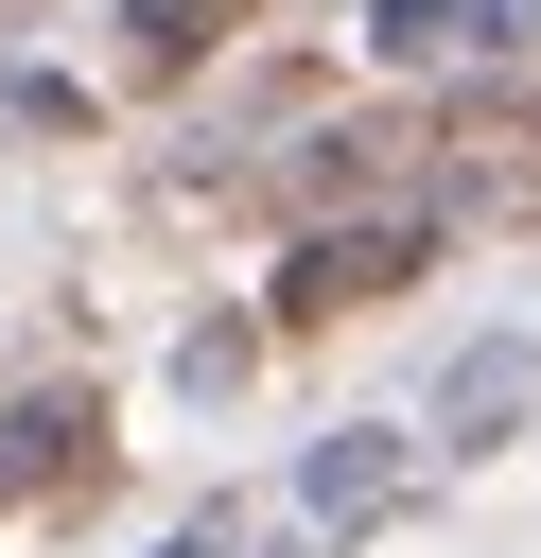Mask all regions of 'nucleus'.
Segmentation results:
<instances>
[{
	"mask_svg": "<svg viewBox=\"0 0 541 558\" xmlns=\"http://www.w3.org/2000/svg\"><path fill=\"white\" fill-rule=\"evenodd\" d=\"M419 244H436L419 209H384V227H314V244L279 262V314L314 331V314H349V296H384V279H419Z\"/></svg>",
	"mask_w": 541,
	"mask_h": 558,
	"instance_id": "nucleus-1",
	"label": "nucleus"
},
{
	"mask_svg": "<svg viewBox=\"0 0 541 558\" xmlns=\"http://www.w3.org/2000/svg\"><path fill=\"white\" fill-rule=\"evenodd\" d=\"M87 471H105L87 384H70V401H0V488H87Z\"/></svg>",
	"mask_w": 541,
	"mask_h": 558,
	"instance_id": "nucleus-2",
	"label": "nucleus"
},
{
	"mask_svg": "<svg viewBox=\"0 0 541 558\" xmlns=\"http://www.w3.org/2000/svg\"><path fill=\"white\" fill-rule=\"evenodd\" d=\"M227 17H244V0H140V70H192V52H227Z\"/></svg>",
	"mask_w": 541,
	"mask_h": 558,
	"instance_id": "nucleus-3",
	"label": "nucleus"
},
{
	"mask_svg": "<svg viewBox=\"0 0 541 558\" xmlns=\"http://www.w3.org/2000/svg\"><path fill=\"white\" fill-rule=\"evenodd\" d=\"M366 35H384V52H454V35H471V0H384Z\"/></svg>",
	"mask_w": 541,
	"mask_h": 558,
	"instance_id": "nucleus-4",
	"label": "nucleus"
}]
</instances>
